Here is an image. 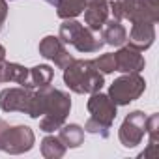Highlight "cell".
Instances as JSON below:
<instances>
[{
	"label": "cell",
	"mask_w": 159,
	"mask_h": 159,
	"mask_svg": "<svg viewBox=\"0 0 159 159\" xmlns=\"http://www.w3.org/2000/svg\"><path fill=\"white\" fill-rule=\"evenodd\" d=\"M64 153H66V146L58 137L47 135L41 140V155L45 159H60V157H64Z\"/></svg>",
	"instance_id": "19"
},
{
	"label": "cell",
	"mask_w": 159,
	"mask_h": 159,
	"mask_svg": "<svg viewBox=\"0 0 159 159\" xmlns=\"http://www.w3.org/2000/svg\"><path fill=\"white\" fill-rule=\"evenodd\" d=\"M36 137L28 125H10L0 118V152L19 155L34 148Z\"/></svg>",
	"instance_id": "6"
},
{
	"label": "cell",
	"mask_w": 159,
	"mask_h": 159,
	"mask_svg": "<svg viewBox=\"0 0 159 159\" xmlns=\"http://www.w3.org/2000/svg\"><path fill=\"white\" fill-rule=\"evenodd\" d=\"M84 23L90 30L99 32L103 28V25L109 19V0H86L84 6Z\"/></svg>",
	"instance_id": "13"
},
{
	"label": "cell",
	"mask_w": 159,
	"mask_h": 159,
	"mask_svg": "<svg viewBox=\"0 0 159 159\" xmlns=\"http://www.w3.org/2000/svg\"><path fill=\"white\" fill-rule=\"evenodd\" d=\"M92 62H94V66L98 67V71H101L103 75L116 71V66H114V52H107V54H101V56L94 58Z\"/></svg>",
	"instance_id": "20"
},
{
	"label": "cell",
	"mask_w": 159,
	"mask_h": 159,
	"mask_svg": "<svg viewBox=\"0 0 159 159\" xmlns=\"http://www.w3.org/2000/svg\"><path fill=\"white\" fill-rule=\"evenodd\" d=\"M39 54L45 60L54 62V66L60 69H64L66 66H69L73 62V56L67 52L66 45L62 43V39L58 36H45L39 41Z\"/></svg>",
	"instance_id": "10"
},
{
	"label": "cell",
	"mask_w": 159,
	"mask_h": 159,
	"mask_svg": "<svg viewBox=\"0 0 159 159\" xmlns=\"http://www.w3.org/2000/svg\"><path fill=\"white\" fill-rule=\"evenodd\" d=\"M0 60H6V49H4V45H0Z\"/></svg>",
	"instance_id": "22"
},
{
	"label": "cell",
	"mask_w": 159,
	"mask_h": 159,
	"mask_svg": "<svg viewBox=\"0 0 159 159\" xmlns=\"http://www.w3.org/2000/svg\"><path fill=\"white\" fill-rule=\"evenodd\" d=\"M58 139L64 142L66 148H79L84 142V129L77 124H64L58 129Z\"/></svg>",
	"instance_id": "16"
},
{
	"label": "cell",
	"mask_w": 159,
	"mask_h": 159,
	"mask_svg": "<svg viewBox=\"0 0 159 159\" xmlns=\"http://www.w3.org/2000/svg\"><path fill=\"white\" fill-rule=\"evenodd\" d=\"M64 83L75 94H94L105 84V77L92 60H75L64 67Z\"/></svg>",
	"instance_id": "2"
},
{
	"label": "cell",
	"mask_w": 159,
	"mask_h": 159,
	"mask_svg": "<svg viewBox=\"0 0 159 159\" xmlns=\"http://www.w3.org/2000/svg\"><path fill=\"white\" fill-rule=\"evenodd\" d=\"M43 2H47V4H52V6H54V4H56V0H43Z\"/></svg>",
	"instance_id": "23"
},
{
	"label": "cell",
	"mask_w": 159,
	"mask_h": 159,
	"mask_svg": "<svg viewBox=\"0 0 159 159\" xmlns=\"http://www.w3.org/2000/svg\"><path fill=\"white\" fill-rule=\"evenodd\" d=\"M131 32L127 36V43L139 51H148L155 41V25L148 21L131 23Z\"/></svg>",
	"instance_id": "12"
},
{
	"label": "cell",
	"mask_w": 159,
	"mask_h": 159,
	"mask_svg": "<svg viewBox=\"0 0 159 159\" xmlns=\"http://www.w3.org/2000/svg\"><path fill=\"white\" fill-rule=\"evenodd\" d=\"M109 10L118 21H159V0H112L109 2Z\"/></svg>",
	"instance_id": "5"
},
{
	"label": "cell",
	"mask_w": 159,
	"mask_h": 159,
	"mask_svg": "<svg viewBox=\"0 0 159 159\" xmlns=\"http://www.w3.org/2000/svg\"><path fill=\"white\" fill-rule=\"evenodd\" d=\"M144 90H146V81L140 77V73H124L111 84L107 96L116 103V107H120L139 99L144 94Z\"/></svg>",
	"instance_id": "7"
},
{
	"label": "cell",
	"mask_w": 159,
	"mask_h": 159,
	"mask_svg": "<svg viewBox=\"0 0 159 159\" xmlns=\"http://www.w3.org/2000/svg\"><path fill=\"white\" fill-rule=\"evenodd\" d=\"M99 32H101V38H103L105 45L122 47V45L127 43V30L122 25V21H118L114 17L112 19H107V23L103 25V28Z\"/></svg>",
	"instance_id": "14"
},
{
	"label": "cell",
	"mask_w": 159,
	"mask_h": 159,
	"mask_svg": "<svg viewBox=\"0 0 159 159\" xmlns=\"http://www.w3.org/2000/svg\"><path fill=\"white\" fill-rule=\"evenodd\" d=\"M146 118L148 116L142 111H133L124 118L118 129V139L124 148H135L142 142L146 135Z\"/></svg>",
	"instance_id": "8"
},
{
	"label": "cell",
	"mask_w": 159,
	"mask_h": 159,
	"mask_svg": "<svg viewBox=\"0 0 159 159\" xmlns=\"http://www.w3.org/2000/svg\"><path fill=\"white\" fill-rule=\"evenodd\" d=\"M8 17V2L6 0H0V30H2V25Z\"/></svg>",
	"instance_id": "21"
},
{
	"label": "cell",
	"mask_w": 159,
	"mask_h": 159,
	"mask_svg": "<svg viewBox=\"0 0 159 159\" xmlns=\"http://www.w3.org/2000/svg\"><path fill=\"white\" fill-rule=\"evenodd\" d=\"M32 96H34V90L26 88V86L4 88L0 92V109L4 112H25V114H28Z\"/></svg>",
	"instance_id": "9"
},
{
	"label": "cell",
	"mask_w": 159,
	"mask_h": 159,
	"mask_svg": "<svg viewBox=\"0 0 159 159\" xmlns=\"http://www.w3.org/2000/svg\"><path fill=\"white\" fill-rule=\"evenodd\" d=\"M146 135L150 137L148 148L139 153V159H157L159 157V114L153 112L146 118Z\"/></svg>",
	"instance_id": "15"
},
{
	"label": "cell",
	"mask_w": 159,
	"mask_h": 159,
	"mask_svg": "<svg viewBox=\"0 0 159 159\" xmlns=\"http://www.w3.org/2000/svg\"><path fill=\"white\" fill-rule=\"evenodd\" d=\"M86 109L90 112V118L84 124V131L90 135H99L101 139H107L111 135L112 122L118 114L116 103L107 94H101V90H99V92L90 94Z\"/></svg>",
	"instance_id": "3"
},
{
	"label": "cell",
	"mask_w": 159,
	"mask_h": 159,
	"mask_svg": "<svg viewBox=\"0 0 159 159\" xmlns=\"http://www.w3.org/2000/svg\"><path fill=\"white\" fill-rule=\"evenodd\" d=\"M52 77H54V71L49 67V66H34L30 69V88L36 90V88H41V86H49L52 83Z\"/></svg>",
	"instance_id": "18"
},
{
	"label": "cell",
	"mask_w": 159,
	"mask_h": 159,
	"mask_svg": "<svg viewBox=\"0 0 159 159\" xmlns=\"http://www.w3.org/2000/svg\"><path fill=\"white\" fill-rule=\"evenodd\" d=\"M58 38L64 45H73L79 52H98L105 45L101 32H94L75 19H64V23L60 25Z\"/></svg>",
	"instance_id": "4"
},
{
	"label": "cell",
	"mask_w": 159,
	"mask_h": 159,
	"mask_svg": "<svg viewBox=\"0 0 159 159\" xmlns=\"http://www.w3.org/2000/svg\"><path fill=\"white\" fill-rule=\"evenodd\" d=\"M56 15L60 19H75L84 11L86 0H56Z\"/></svg>",
	"instance_id": "17"
},
{
	"label": "cell",
	"mask_w": 159,
	"mask_h": 159,
	"mask_svg": "<svg viewBox=\"0 0 159 159\" xmlns=\"http://www.w3.org/2000/svg\"><path fill=\"white\" fill-rule=\"evenodd\" d=\"M71 111V99L66 92L49 86H41L34 90L30 101V118H39V129L45 133H52L66 124V118Z\"/></svg>",
	"instance_id": "1"
},
{
	"label": "cell",
	"mask_w": 159,
	"mask_h": 159,
	"mask_svg": "<svg viewBox=\"0 0 159 159\" xmlns=\"http://www.w3.org/2000/svg\"><path fill=\"white\" fill-rule=\"evenodd\" d=\"M114 66L120 73H140L146 66V60L142 56V51L131 45H122L114 52Z\"/></svg>",
	"instance_id": "11"
}]
</instances>
